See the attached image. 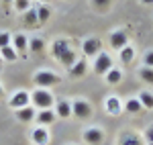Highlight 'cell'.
<instances>
[{"instance_id": "cell-1", "label": "cell", "mask_w": 153, "mask_h": 145, "mask_svg": "<svg viewBox=\"0 0 153 145\" xmlns=\"http://www.w3.org/2000/svg\"><path fill=\"white\" fill-rule=\"evenodd\" d=\"M53 94L49 92V88H37L33 90V94H31V102H33V106L39 110L43 109H51L53 106Z\"/></svg>"}, {"instance_id": "cell-2", "label": "cell", "mask_w": 153, "mask_h": 145, "mask_svg": "<svg viewBox=\"0 0 153 145\" xmlns=\"http://www.w3.org/2000/svg\"><path fill=\"white\" fill-rule=\"evenodd\" d=\"M33 82H35L39 88H51V86H57L59 82H61V78L53 72L41 70V72H37L35 76H33Z\"/></svg>"}, {"instance_id": "cell-3", "label": "cell", "mask_w": 153, "mask_h": 145, "mask_svg": "<svg viewBox=\"0 0 153 145\" xmlns=\"http://www.w3.org/2000/svg\"><path fill=\"white\" fill-rule=\"evenodd\" d=\"M71 117H76V119H90L92 117V106H90V102H86V100H74L71 102Z\"/></svg>"}, {"instance_id": "cell-4", "label": "cell", "mask_w": 153, "mask_h": 145, "mask_svg": "<svg viewBox=\"0 0 153 145\" xmlns=\"http://www.w3.org/2000/svg\"><path fill=\"white\" fill-rule=\"evenodd\" d=\"M110 68H112L110 55L104 53V51H100V53L96 55V59H94V72L98 74V76H106V72H108Z\"/></svg>"}, {"instance_id": "cell-5", "label": "cell", "mask_w": 153, "mask_h": 145, "mask_svg": "<svg viewBox=\"0 0 153 145\" xmlns=\"http://www.w3.org/2000/svg\"><path fill=\"white\" fill-rule=\"evenodd\" d=\"M100 49H102V41L98 37H88L82 43V51L86 57H96L100 53Z\"/></svg>"}, {"instance_id": "cell-6", "label": "cell", "mask_w": 153, "mask_h": 145, "mask_svg": "<svg viewBox=\"0 0 153 145\" xmlns=\"http://www.w3.org/2000/svg\"><path fill=\"white\" fill-rule=\"evenodd\" d=\"M84 141L88 145H100L104 141V133H102V129L100 127H88L86 131H84Z\"/></svg>"}, {"instance_id": "cell-7", "label": "cell", "mask_w": 153, "mask_h": 145, "mask_svg": "<svg viewBox=\"0 0 153 145\" xmlns=\"http://www.w3.org/2000/svg\"><path fill=\"white\" fill-rule=\"evenodd\" d=\"M8 104H10L12 109H23V106H29L31 104V94L29 92H25V90H19V92H14L8 100Z\"/></svg>"}, {"instance_id": "cell-8", "label": "cell", "mask_w": 153, "mask_h": 145, "mask_svg": "<svg viewBox=\"0 0 153 145\" xmlns=\"http://www.w3.org/2000/svg\"><path fill=\"white\" fill-rule=\"evenodd\" d=\"M129 45V35H127V31H123V29H118V31H114L112 35H110V47L114 49H120L127 47Z\"/></svg>"}, {"instance_id": "cell-9", "label": "cell", "mask_w": 153, "mask_h": 145, "mask_svg": "<svg viewBox=\"0 0 153 145\" xmlns=\"http://www.w3.org/2000/svg\"><path fill=\"white\" fill-rule=\"evenodd\" d=\"M12 47H14V51H16L19 55H27V51H29V39H27L23 33L14 35L12 37Z\"/></svg>"}, {"instance_id": "cell-10", "label": "cell", "mask_w": 153, "mask_h": 145, "mask_svg": "<svg viewBox=\"0 0 153 145\" xmlns=\"http://www.w3.org/2000/svg\"><path fill=\"white\" fill-rule=\"evenodd\" d=\"M35 119H37L39 125H53L55 119H57V115H55V110H51V109H43V110L37 112Z\"/></svg>"}, {"instance_id": "cell-11", "label": "cell", "mask_w": 153, "mask_h": 145, "mask_svg": "<svg viewBox=\"0 0 153 145\" xmlns=\"http://www.w3.org/2000/svg\"><path fill=\"white\" fill-rule=\"evenodd\" d=\"M31 139H33L35 145H47L49 143V131L43 129V127H37V129H33V133H31Z\"/></svg>"}, {"instance_id": "cell-12", "label": "cell", "mask_w": 153, "mask_h": 145, "mask_svg": "<svg viewBox=\"0 0 153 145\" xmlns=\"http://www.w3.org/2000/svg\"><path fill=\"white\" fill-rule=\"evenodd\" d=\"M14 115H16V119L21 123H29V121H33L37 117V112H35V109L29 104V106H23V109H16L14 110Z\"/></svg>"}, {"instance_id": "cell-13", "label": "cell", "mask_w": 153, "mask_h": 145, "mask_svg": "<svg viewBox=\"0 0 153 145\" xmlns=\"http://www.w3.org/2000/svg\"><path fill=\"white\" fill-rule=\"evenodd\" d=\"M86 74H88V61L86 59H78L70 68V76L71 78H84Z\"/></svg>"}, {"instance_id": "cell-14", "label": "cell", "mask_w": 153, "mask_h": 145, "mask_svg": "<svg viewBox=\"0 0 153 145\" xmlns=\"http://www.w3.org/2000/svg\"><path fill=\"white\" fill-rule=\"evenodd\" d=\"M68 49H70V43H68L65 39H55V41L51 43V53H53V57H55V59H59Z\"/></svg>"}, {"instance_id": "cell-15", "label": "cell", "mask_w": 153, "mask_h": 145, "mask_svg": "<svg viewBox=\"0 0 153 145\" xmlns=\"http://www.w3.org/2000/svg\"><path fill=\"white\" fill-rule=\"evenodd\" d=\"M104 106H106V112H108V115H114V117L123 112V104H120V100H118L117 96H108L106 102H104Z\"/></svg>"}, {"instance_id": "cell-16", "label": "cell", "mask_w": 153, "mask_h": 145, "mask_svg": "<svg viewBox=\"0 0 153 145\" xmlns=\"http://www.w3.org/2000/svg\"><path fill=\"white\" fill-rule=\"evenodd\" d=\"M57 61L61 63V65H63V68H71V65L78 61V55H76V51L70 47L68 51H65V53H63V55H61V57H59Z\"/></svg>"}, {"instance_id": "cell-17", "label": "cell", "mask_w": 153, "mask_h": 145, "mask_svg": "<svg viewBox=\"0 0 153 145\" xmlns=\"http://www.w3.org/2000/svg\"><path fill=\"white\" fill-rule=\"evenodd\" d=\"M55 115H57L59 119H68V117H71V102H68V100L57 102V106H55Z\"/></svg>"}, {"instance_id": "cell-18", "label": "cell", "mask_w": 153, "mask_h": 145, "mask_svg": "<svg viewBox=\"0 0 153 145\" xmlns=\"http://www.w3.org/2000/svg\"><path fill=\"white\" fill-rule=\"evenodd\" d=\"M45 49V41L41 39V37H33V39H29V51H33V53H41Z\"/></svg>"}, {"instance_id": "cell-19", "label": "cell", "mask_w": 153, "mask_h": 145, "mask_svg": "<svg viewBox=\"0 0 153 145\" xmlns=\"http://www.w3.org/2000/svg\"><path fill=\"white\" fill-rule=\"evenodd\" d=\"M25 25H27V27H37V25H39V16H37L35 8L25 10Z\"/></svg>"}, {"instance_id": "cell-20", "label": "cell", "mask_w": 153, "mask_h": 145, "mask_svg": "<svg viewBox=\"0 0 153 145\" xmlns=\"http://www.w3.org/2000/svg\"><path fill=\"white\" fill-rule=\"evenodd\" d=\"M120 80H123V72H120V70L110 68V70L106 72V82H108V84H118Z\"/></svg>"}, {"instance_id": "cell-21", "label": "cell", "mask_w": 153, "mask_h": 145, "mask_svg": "<svg viewBox=\"0 0 153 145\" xmlns=\"http://www.w3.org/2000/svg\"><path fill=\"white\" fill-rule=\"evenodd\" d=\"M133 59H135V47L127 45V47L120 49V61H123V63H131Z\"/></svg>"}, {"instance_id": "cell-22", "label": "cell", "mask_w": 153, "mask_h": 145, "mask_svg": "<svg viewBox=\"0 0 153 145\" xmlns=\"http://www.w3.org/2000/svg\"><path fill=\"white\" fill-rule=\"evenodd\" d=\"M137 98H139V102H141L143 109H153V94H151V92L143 90V92H141Z\"/></svg>"}, {"instance_id": "cell-23", "label": "cell", "mask_w": 153, "mask_h": 145, "mask_svg": "<svg viewBox=\"0 0 153 145\" xmlns=\"http://www.w3.org/2000/svg\"><path fill=\"white\" fill-rule=\"evenodd\" d=\"M141 102H139V98H129L127 100V104H125V110L127 112H133V115H137V112H141Z\"/></svg>"}, {"instance_id": "cell-24", "label": "cell", "mask_w": 153, "mask_h": 145, "mask_svg": "<svg viewBox=\"0 0 153 145\" xmlns=\"http://www.w3.org/2000/svg\"><path fill=\"white\" fill-rule=\"evenodd\" d=\"M120 145H143V141H141V137H139V135L127 133L123 139H120Z\"/></svg>"}, {"instance_id": "cell-25", "label": "cell", "mask_w": 153, "mask_h": 145, "mask_svg": "<svg viewBox=\"0 0 153 145\" xmlns=\"http://www.w3.org/2000/svg\"><path fill=\"white\" fill-rule=\"evenodd\" d=\"M0 55H2L6 61H14L19 53L14 51V47H12V45H6V47H0Z\"/></svg>"}, {"instance_id": "cell-26", "label": "cell", "mask_w": 153, "mask_h": 145, "mask_svg": "<svg viewBox=\"0 0 153 145\" xmlns=\"http://www.w3.org/2000/svg\"><path fill=\"white\" fill-rule=\"evenodd\" d=\"M139 78H141L143 82H147L149 86H153V68H145L143 65L141 70H139Z\"/></svg>"}, {"instance_id": "cell-27", "label": "cell", "mask_w": 153, "mask_h": 145, "mask_svg": "<svg viewBox=\"0 0 153 145\" xmlns=\"http://www.w3.org/2000/svg\"><path fill=\"white\" fill-rule=\"evenodd\" d=\"M37 16H39V25L47 23L49 16H51V8H49V6H41V8H37Z\"/></svg>"}, {"instance_id": "cell-28", "label": "cell", "mask_w": 153, "mask_h": 145, "mask_svg": "<svg viewBox=\"0 0 153 145\" xmlns=\"http://www.w3.org/2000/svg\"><path fill=\"white\" fill-rule=\"evenodd\" d=\"M110 4H112V0H92V6L98 12H106L110 8Z\"/></svg>"}, {"instance_id": "cell-29", "label": "cell", "mask_w": 153, "mask_h": 145, "mask_svg": "<svg viewBox=\"0 0 153 145\" xmlns=\"http://www.w3.org/2000/svg\"><path fill=\"white\" fill-rule=\"evenodd\" d=\"M14 8L19 12H25L31 8V0H14Z\"/></svg>"}, {"instance_id": "cell-30", "label": "cell", "mask_w": 153, "mask_h": 145, "mask_svg": "<svg viewBox=\"0 0 153 145\" xmlns=\"http://www.w3.org/2000/svg\"><path fill=\"white\" fill-rule=\"evenodd\" d=\"M10 43H12L10 33H6V31H0V47H6V45H10Z\"/></svg>"}, {"instance_id": "cell-31", "label": "cell", "mask_w": 153, "mask_h": 145, "mask_svg": "<svg viewBox=\"0 0 153 145\" xmlns=\"http://www.w3.org/2000/svg\"><path fill=\"white\" fill-rule=\"evenodd\" d=\"M143 63H145V68H153V51H147V53H145Z\"/></svg>"}, {"instance_id": "cell-32", "label": "cell", "mask_w": 153, "mask_h": 145, "mask_svg": "<svg viewBox=\"0 0 153 145\" xmlns=\"http://www.w3.org/2000/svg\"><path fill=\"white\" fill-rule=\"evenodd\" d=\"M145 139H147V143H153V125L147 129V133H145Z\"/></svg>"}, {"instance_id": "cell-33", "label": "cell", "mask_w": 153, "mask_h": 145, "mask_svg": "<svg viewBox=\"0 0 153 145\" xmlns=\"http://www.w3.org/2000/svg\"><path fill=\"white\" fill-rule=\"evenodd\" d=\"M2 96H4V88L0 86V100H2Z\"/></svg>"}, {"instance_id": "cell-34", "label": "cell", "mask_w": 153, "mask_h": 145, "mask_svg": "<svg viewBox=\"0 0 153 145\" xmlns=\"http://www.w3.org/2000/svg\"><path fill=\"white\" fill-rule=\"evenodd\" d=\"M143 4H153V0H141Z\"/></svg>"}, {"instance_id": "cell-35", "label": "cell", "mask_w": 153, "mask_h": 145, "mask_svg": "<svg viewBox=\"0 0 153 145\" xmlns=\"http://www.w3.org/2000/svg\"><path fill=\"white\" fill-rule=\"evenodd\" d=\"M2 2H4V4H10V2H14V0H2Z\"/></svg>"}, {"instance_id": "cell-36", "label": "cell", "mask_w": 153, "mask_h": 145, "mask_svg": "<svg viewBox=\"0 0 153 145\" xmlns=\"http://www.w3.org/2000/svg\"><path fill=\"white\" fill-rule=\"evenodd\" d=\"M39 2H47V0H39Z\"/></svg>"}, {"instance_id": "cell-37", "label": "cell", "mask_w": 153, "mask_h": 145, "mask_svg": "<svg viewBox=\"0 0 153 145\" xmlns=\"http://www.w3.org/2000/svg\"><path fill=\"white\" fill-rule=\"evenodd\" d=\"M68 145H74V143H68Z\"/></svg>"}, {"instance_id": "cell-38", "label": "cell", "mask_w": 153, "mask_h": 145, "mask_svg": "<svg viewBox=\"0 0 153 145\" xmlns=\"http://www.w3.org/2000/svg\"><path fill=\"white\" fill-rule=\"evenodd\" d=\"M149 145H153V143H149Z\"/></svg>"}]
</instances>
